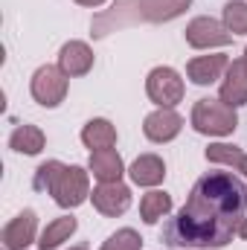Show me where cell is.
Returning <instances> with one entry per match:
<instances>
[{"label":"cell","instance_id":"obj_1","mask_svg":"<svg viewBox=\"0 0 247 250\" xmlns=\"http://www.w3.org/2000/svg\"><path fill=\"white\" fill-rule=\"evenodd\" d=\"M247 218V184L233 172H206L195 181L186 204L163 227V245L172 250H221L239 239Z\"/></svg>","mask_w":247,"mask_h":250},{"label":"cell","instance_id":"obj_2","mask_svg":"<svg viewBox=\"0 0 247 250\" xmlns=\"http://www.w3.org/2000/svg\"><path fill=\"white\" fill-rule=\"evenodd\" d=\"M189 123L204 137H230L239 128V114L221 99H198Z\"/></svg>","mask_w":247,"mask_h":250},{"label":"cell","instance_id":"obj_3","mask_svg":"<svg viewBox=\"0 0 247 250\" xmlns=\"http://www.w3.org/2000/svg\"><path fill=\"white\" fill-rule=\"evenodd\" d=\"M67 87H70V79L64 76V70L59 64L38 67L32 73V82H29V93L41 108H59L64 102V96H67Z\"/></svg>","mask_w":247,"mask_h":250},{"label":"cell","instance_id":"obj_4","mask_svg":"<svg viewBox=\"0 0 247 250\" xmlns=\"http://www.w3.org/2000/svg\"><path fill=\"white\" fill-rule=\"evenodd\" d=\"M53 201L64 209H76L90 198V169L82 166H64L56 187H53Z\"/></svg>","mask_w":247,"mask_h":250},{"label":"cell","instance_id":"obj_5","mask_svg":"<svg viewBox=\"0 0 247 250\" xmlns=\"http://www.w3.org/2000/svg\"><path fill=\"white\" fill-rule=\"evenodd\" d=\"M145 93L157 108H175L184 102L186 84L175 67H154L145 79Z\"/></svg>","mask_w":247,"mask_h":250},{"label":"cell","instance_id":"obj_6","mask_svg":"<svg viewBox=\"0 0 247 250\" xmlns=\"http://www.w3.org/2000/svg\"><path fill=\"white\" fill-rule=\"evenodd\" d=\"M184 38L192 50H212V47H227L233 41V32L224 26V21L215 18H192L184 29Z\"/></svg>","mask_w":247,"mask_h":250},{"label":"cell","instance_id":"obj_7","mask_svg":"<svg viewBox=\"0 0 247 250\" xmlns=\"http://www.w3.org/2000/svg\"><path fill=\"white\" fill-rule=\"evenodd\" d=\"M184 131V117L175 111V108H157V111H151L145 120H143V134H145V140H151V143H172L178 134Z\"/></svg>","mask_w":247,"mask_h":250},{"label":"cell","instance_id":"obj_8","mask_svg":"<svg viewBox=\"0 0 247 250\" xmlns=\"http://www.w3.org/2000/svg\"><path fill=\"white\" fill-rule=\"evenodd\" d=\"M29 245H38V215H35V209L18 212L3 227V248L6 250H23Z\"/></svg>","mask_w":247,"mask_h":250},{"label":"cell","instance_id":"obj_9","mask_svg":"<svg viewBox=\"0 0 247 250\" xmlns=\"http://www.w3.org/2000/svg\"><path fill=\"white\" fill-rule=\"evenodd\" d=\"M90 201H93L96 212H102L108 218H117V215H125L128 207H131V189L125 187L123 181H117V184H99L90 192Z\"/></svg>","mask_w":247,"mask_h":250},{"label":"cell","instance_id":"obj_10","mask_svg":"<svg viewBox=\"0 0 247 250\" xmlns=\"http://www.w3.org/2000/svg\"><path fill=\"white\" fill-rule=\"evenodd\" d=\"M230 67V59L224 53H209V56H195L192 62L186 64V76L192 84L198 87H206V84H215L218 79H224Z\"/></svg>","mask_w":247,"mask_h":250},{"label":"cell","instance_id":"obj_11","mask_svg":"<svg viewBox=\"0 0 247 250\" xmlns=\"http://www.w3.org/2000/svg\"><path fill=\"white\" fill-rule=\"evenodd\" d=\"M218 99L227 102L230 108H242V105H247V64H245V59L230 62L224 79H221Z\"/></svg>","mask_w":247,"mask_h":250},{"label":"cell","instance_id":"obj_12","mask_svg":"<svg viewBox=\"0 0 247 250\" xmlns=\"http://www.w3.org/2000/svg\"><path fill=\"white\" fill-rule=\"evenodd\" d=\"M59 67L64 70L67 79L87 76L93 70V50L84 41H67L62 50H59Z\"/></svg>","mask_w":247,"mask_h":250},{"label":"cell","instance_id":"obj_13","mask_svg":"<svg viewBox=\"0 0 247 250\" xmlns=\"http://www.w3.org/2000/svg\"><path fill=\"white\" fill-rule=\"evenodd\" d=\"M87 169H90V175H93L99 184H117V181H123V175H125L123 157H120V151H114V148L90 151Z\"/></svg>","mask_w":247,"mask_h":250},{"label":"cell","instance_id":"obj_14","mask_svg":"<svg viewBox=\"0 0 247 250\" xmlns=\"http://www.w3.org/2000/svg\"><path fill=\"white\" fill-rule=\"evenodd\" d=\"M189 6L192 0H137V15L151 23H166L181 18Z\"/></svg>","mask_w":247,"mask_h":250},{"label":"cell","instance_id":"obj_15","mask_svg":"<svg viewBox=\"0 0 247 250\" xmlns=\"http://www.w3.org/2000/svg\"><path fill=\"white\" fill-rule=\"evenodd\" d=\"M128 178L137 184V187H157V184H163V178H166V163H163V157H157V154H140L134 163H131V169H128Z\"/></svg>","mask_w":247,"mask_h":250},{"label":"cell","instance_id":"obj_16","mask_svg":"<svg viewBox=\"0 0 247 250\" xmlns=\"http://www.w3.org/2000/svg\"><path fill=\"white\" fill-rule=\"evenodd\" d=\"M82 143L90 151L114 148L117 146V125L111 123V120H105V117H96V120L84 123V128H82Z\"/></svg>","mask_w":247,"mask_h":250},{"label":"cell","instance_id":"obj_17","mask_svg":"<svg viewBox=\"0 0 247 250\" xmlns=\"http://www.w3.org/2000/svg\"><path fill=\"white\" fill-rule=\"evenodd\" d=\"M44 146H47V137H44V131H41L38 125L23 123V125H18V128L12 131V137H9V148L18 151V154H26V157L41 154Z\"/></svg>","mask_w":247,"mask_h":250},{"label":"cell","instance_id":"obj_18","mask_svg":"<svg viewBox=\"0 0 247 250\" xmlns=\"http://www.w3.org/2000/svg\"><path fill=\"white\" fill-rule=\"evenodd\" d=\"M76 227H79V221L73 218V215H62V218H53L44 230H41V236H38V248L41 250H56L62 248L64 242H70V236L76 233Z\"/></svg>","mask_w":247,"mask_h":250},{"label":"cell","instance_id":"obj_19","mask_svg":"<svg viewBox=\"0 0 247 250\" xmlns=\"http://www.w3.org/2000/svg\"><path fill=\"white\" fill-rule=\"evenodd\" d=\"M172 212V195L169 192H160V189H151L148 195H143L140 201V218L145 224H157L160 218H166Z\"/></svg>","mask_w":247,"mask_h":250},{"label":"cell","instance_id":"obj_20","mask_svg":"<svg viewBox=\"0 0 247 250\" xmlns=\"http://www.w3.org/2000/svg\"><path fill=\"white\" fill-rule=\"evenodd\" d=\"M206 160L209 163H218V166H233L236 172H242L247 178V154L239 146H230V143H212L206 148Z\"/></svg>","mask_w":247,"mask_h":250},{"label":"cell","instance_id":"obj_21","mask_svg":"<svg viewBox=\"0 0 247 250\" xmlns=\"http://www.w3.org/2000/svg\"><path fill=\"white\" fill-rule=\"evenodd\" d=\"M221 18H224V26L233 35H247V3L245 0H227Z\"/></svg>","mask_w":247,"mask_h":250},{"label":"cell","instance_id":"obj_22","mask_svg":"<svg viewBox=\"0 0 247 250\" xmlns=\"http://www.w3.org/2000/svg\"><path fill=\"white\" fill-rule=\"evenodd\" d=\"M64 163L62 160H47V163H41L38 169H35V178H32V187L38 189V192H53L56 187V181H59V175H62Z\"/></svg>","mask_w":247,"mask_h":250},{"label":"cell","instance_id":"obj_23","mask_svg":"<svg viewBox=\"0 0 247 250\" xmlns=\"http://www.w3.org/2000/svg\"><path fill=\"white\" fill-rule=\"evenodd\" d=\"M140 248H143L140 233H137L134 227H123V230L111 233V236L102 242V248L99 250H140Z\"/></svg>","mask_w":247,"mask_h":250},{"label":"cell","instance_id":"obj_24","mask_svg":"<svg viewBox=\"0 0 247 250\" xmlns=\"http://www.w3.org/2000/svg\"><path fill=\"white\" fill-rule=\"evenodd\" d=\"M76 3H79V6H87V9H99L105 0H76Z\"/></svg>","mask_w":247,"mask_h":250},{"label":"cell","instance_id":"obj_25","mask_svg":"<svg viewBox=\"0 0 247 250\" xmlns=\"http://www.w3.org/2000/svg\"><path fill=\"white\" fill-rule=\"evenodd\" d=\"M239 239H247V218L239 224Z\"/></svg>","mask_w":247,"mask_h":250},{"label":"cell","instance_id":"obj_26","mask_svg":"<svg viewBox=\"0 0 247 250\" xmlns=\"http://www.w3.org/2000/svg\"><path fill=\"white\" fill-rule=\"evenodd\" d=\"M70 250H87V248L84 245H76V248H70Z\"/></svg>","mask_w":247,"mask_h":250},{"label":"cell","instance_id":"obj_27","mask_svg":"<svg viewBox=\"0 0 247 250\" xmlns=\"http://www.w3.org/2000/svg\"><path fill=\"white\" fill-rule=\"evenodd\" d=\"M245 64H247V50H245Z\"/></svg>","mask_w":247,"mask_h":250}]
</instances>
